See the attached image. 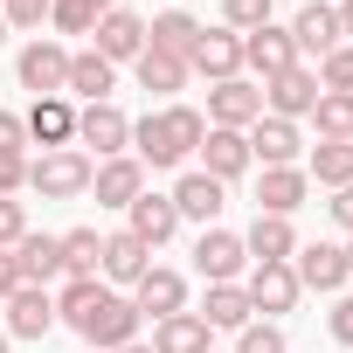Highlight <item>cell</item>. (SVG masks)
Returning a JSON list of instances; mask_svg holds the SVG:
<instances>
[{
	"mask_svg": "<svg viewBox=\"0 0 353 353\" xmlns=\"http://www.w3.org/2000/svg\"><path fill=\"white\" fill-rule=\"evenodd\" d=\"M56 325H70L83 346H104V353H118V346H132L139 339V305L132 298H118L104 277H63V291H56Z\"/></svg>",
	"mask_w": 353,
	"mask_h": 353,
	"instance_id": "6da1fadb",
	"label": "cell"
},
{
	"mask_svg": "<svg viewBox=\"0 0 353 353\" xmlns=\"http://www.w3.org/2000/svg\"><path fill=\"white\" fill-rule=\"evenodd\" d=\"M201 139H208V118L194 104H159V111H145L132 125V159L152 166V173H166V166H188L201 152Z\"/></svg>",
	"mask_w": 353,
	"mask_h": 353,
	"instance_id": "7a4b0ae2",
	"label": "cell"
},
{
	"mask_svg": "<svg viewBox=\"0 0 353 353\" xmlns=\"http://www.w3.org/2000/svg\"><path fill=\"white\" fill-rule=\"evenodd\" d=\"M90 173H97V159L83 145H56V152L28 159V188L42 201H77V194H90Z\"/></svg>",
	"mask_w": 353,
	"mask_h": 353,
	"instance_id": "3957f363",
	"label": "cell"
},
{
	"mask_svg": "<svg viewBox=\"0 0 353 353\" xmlns=\"http://www.w3.org/2000/svg\"><path fill=\"white\" fill-rule=\"evenodd\" d=\"M14 77H21V90H35V97H63V83H70V49H63L56 35H35V42L21 49Z\"/></svg>",
	"mask_w": 353,
	"mask_h": 353,
	"instance_id": "277c9868",
	"label": "cell"
},
{
	"mask_svg": "<svg viewBox=\"0 0 353 353\" xmlns=\"http://www.w3.org/2000/svg\"><path fill=\"white\" fill-rule=\"evenodd\" d=\"M194 270H201V284H243V277H250V250H243V236H236V229H201V243H194Z\"/></svg>",
	"mask_w": 353,
	"mask_h": 353,
	"instance_id": "5b68a950",
	"label": "cell"
},
{
	"mask_svg": "<svg viewBox=\"0 0 353 353\" xmlns=\"http://www.w3.org/2000/svg\"><path fill=\"white\" fill-rule=\"evenodd\" d=\"M256 118H263V83H250V77L208 83V125H222V132H250Z\"/></svg>",
	"mask_w": 353,
	"mask_h": 353,
	"instance_id": "8992f818",
	"label": "cell"
},
{
	"mask_svg": "<svg viewBox=\"0 0 353 353\" xmlns=\"http://www.w3.org/2000/svg\"><path fill=\"white\" fill-rule=\"evenodd\" d=\"M77 145H90L97 159L132 152V118L118 104H77Z\"/></svg>",
	"mask_w": 353,
	"mask_h": 353,
	"instance_id": "52a82bcc",
	"label": "cell"
},
{
	"mask_svg": "<svg viewBox=\"0 0 353 353\" xmlns=\"http://www.w3.org/2000/svg\"><path fill=\"white\" fill-rule=\"evenodd\" d=\"M243 291H250V312H263V319H284V312L305 298V284H298L291 263H250Z\"/></svg>",
	"mask_w": 353,
	"mask_h": 353,
	"instance_id": "ba28073f",
	"label": "cell"
},
{
	"mask_svg": "<svg viewBox=\"0 0 353 353\" xmlns=\"http://www.w3.org/2000/svg\"><path fill=\"white\" fill-rule=\"evenodd\" d=\"M312 104H319V70H312V63H291L284 77L263 83V111H270V118H291V125H298V118H312Z\"/></svg>",
	"mask_w": 353,
	"mask_h": 353,
	"instance_id": "9c48e42d",
	"label": "cell"
},
{
	"mask_svg": "<svg viewBox=\"0 0 353 353\" xmlns=\"http://www.w3.org/2000/svg\"><path fill=\"white\" fill-rule=\"evenodd\" d=\"M291 270H298L305 291H332V298L353 284V270H346V243H298Z\"/></svg>",
	"mask_w": 353,
	"mask_h": 353,
	"instance_id": "30bf717a",
	"label": "cell"
},
{
	"mask_svg": "<svg viewBox=\"0 0 353 353\" xmlns=\"http://www.w3.org/2000/svg\"><path fill=\"white\" fill-rule=\"evenodd\" d=\"M291 42H298V63L312 56V63H325L346 35H339V8L332 0H312V8H298V21H291Z\"/></svg>",
	"mask_w": 353,
	"mask_h": 353,
	"instance_id": "8fae6325",
	"label": "cell"
},
{
	"mask_svg": "<svg viewBox=\"0 0 353 353\" xmlns=\"http://www.w3.org/2000/svg\"><path fill=\"white\" fill-rule=\"evenodd\" d=\"M90 194H97V208H132V201L145 194V166H139L132 152H118V159H97V173H90Z\"/></svg>",
	"mask_w": 353,
	"mask_h": 353,
	"instance_id": "7c38bea8",
	"label": "cell"
},
{
	"mask_svg": "<svg viewBox=\"0 0 353 353\" xmlns=\"http://www.w3.org/2000/svg\"><path fill=\"white\" fill-rule=\"evenodd\" d=\"M173 208H181V222H201V229H215V215L229 208V188L222 181H208V173L194 166V173H181L173 181V194H166Z\"/></svg>",
	"mask_w": 353,
	"mask_h": 353,
	"instance_id": "4fadbf2b",
	"label": "cell"
},
{
	"mask_svg": "<svg viewBox=\"0 0 353 353\" xmlns=\"http://www.w3.org/2000/svg\"><path fill=\"white\" fill-rule=\"evenodd\" d=\"M305 194H312V181H305V166H263L256 173V215H298L305 208Z\"/></svg>",
	"mask_w": 353,
	"mask_h": 353,
	"instance_id": "5bb4252c",
	"label": "cell"
},
{
	"mask_svg": "<svg viewBox=\"0 0 353 353\" xmlns=\"http://www.w3.org/2000/svg\"><path fill=\"white\" fill-rule=\"evenodd\" d=\"M132 305H139V319H173V312H188V277L166 270V263H152V270L132 284Z\"/></svg>",
	"mask_w": 353,
	"mask_h": 353,
	"instance_id": "9a60e30c",
	"label": "cell"
},
{
	"mask_svg": "<svg viewBox=\"0 0 353 353\" xmlns=\"http://www.w3.org/2000/svg\"><path fill=\"white\" fill-rule=\"evenodd\" d=\"M188 70H194V77H208V83L243 77V35H229V28H201V42H194Z\"/></svg>",
	"mask_w": 353,
	"mask_h": 353,
	"instance_id": "2e32d148",
	"label": "cell"
},
{
	"mask_svg": "<svg viewBox=\"0 0 353 353\" xmlns=\"http://www.w3.org/2000/svg\"><path fill=\"white\" fill-rule=\"evenodd\" d=\"M291 63H298V42H291V28L263 21L256 35H243V70H256L263 83H270V77H284Z\"/></svg>",
	"mask_w": 353,
	"mask_h": 353,
	"instance_id": "e0dca14e",
	"label": "cell"
},
{
	"mask_svg": "<svg viewBox=\"0 0 353 353\" xmlns=\"http://www.w3.org/2000/svg\"><path fill=\"white\" fill-rule=\"evenodd\" d=\"M111 90H118V63H104L97 49H77L63 97H70V104H111Z\"/></svg>",
	"mask_w": 353,
	"mask_h": 353,
	"instance_id": "ac0fdd59",
	"label": "cell"
},
{
	"mask_svg": "<svg viewBox=\"0 0 353 353\" xmlns=\"http://www.w3.org/2000/svg\"><path fill=\"white\" fill-rule=\"evenodd\" d=\"M21 132H28L42 152L77 145V104H70V97H35V104H28V118H21Z\"/></svg>",
	"mask_w": 353,
	"mask_h": 353,
	"instance_id": "d6986e66",
	"label": "cell"
},
{
	"mask_svg": "<svg viewBox=\"0 0 353 353\" xmlns=\"http://www.w3.org/2000/svg\"><path fill=\"white\" fill-rule=\"evenodd\" d=\"M243 139H250V159H263V166H298V152H305V132H298L291 118H270V111H263Z\"/></svg>",
	"mask_w": 353,
	"mask_h": 353,
	"instance_id": "ffe728a7",
	"label": "cell"
},
{
	"mask_svg": "<svg viewBox=\"0 0 353 353\" xmlns=\"http://www.w3.org/2000/svg\"><path fill=\"white\" fill-rule=\"evenodd\" d=\"M90 35H97V56H104V63H139V56H145V21H139L132 8H111Z\"/></svg>",
	"mask_w": 353,
	"mask_h": 353,
	"instance_id": "44dd1931",
	"label": "cell"
},
{
	"mask_svg": "<svg viewBox=\"0 0 353 353\" xmlns=\"http://www.w3.org/2000/svg\"><path fill=\"white\" fill-rule=\"evenodd\" d=\"M56 332V298L42 284H21L8 298V339H49Z\"/></svg>",
	"mask_w": 353,
	"mask_h": 353,
	"instance_id": "7402d4cb",
	"label": "cell"
},
{
	"mask_svg": "<svg viewBox=\"0 0 353 353\" xmlns=\"http://www.w3.org/2000/svg\"><path fill=\"white\" fill-rule=\"evenodd\" d=\"M201 173H208V181H243V173H250V139L243 132H222V125H208V139H201Z\"/></svg>",
	"mask_w": 353,
	"mask_h": 353,
	"instance_id": "603a6c76",
	"label": "cell"
},
{
	"mask_svg": "<svg viewBox=\"0 0 353 353\" xmlns=\"http://www.w3.org/2000/svg\"><path fill=\"white\" fill-rule=\"evenodd\" d=\"M125 229H132L145 250H159V243H173V229H181V208H173L166 194H152V188H145V194L125 208Z\"/></svg>",
	"mask_w": 353,
	"mask_h": 353,
	"instance_id": "cb8c5ba5",
	"label": "cell"
},
{
	"mask_svg": "<svg viewBox=\"0 0 353 353\" xmlns=\"http://www.w3.org/2000/svg\"><path fill=\"white\" fill-rule=\"evenodd\" d=\"M145 270H152V250H145L132 229H111V236H104V263H97V277H104V284H139Z\"/></svg>",
	"mask_w": 353,
	"mask_h": 353,
	"instance_id": "d4e9b609",
	"label": "cell"
},
{
	"mask_svg": "<svg viewBox=\"0 0 353 353\" xmlns=\"http://www.w3.org/2000/svg\"><path fill=\"white\" fill-rule=\"evenodd\" d=\"M14 263H21V284H56L63 277V236H42V229H28L21 243H14Z\"/></svg>",
	"mask_w": 353,
	"mask_h": 353,
	"instance_id": "484cf974",
	"label": "cell"
},
{
	"mask_svg": "<svg viewBox=\"0 0 353 353\" xmlns=\"http://www.w3.org/2000/svg\"><path fill=\"white\" fill-rule=\"evenodd\" d=\"M201 28H208V21H194L188 8H166L159 21H145V49L181 56V63H188V56H194V42H201Z\"/></svg>",
	"mask_w": 353,
	"mask_h": 353,
	"instance_id": "4316f807",
	"label": "cell"
},
{
	"mask_svg": "<svg viewBox=\"0 0 353 353\" xmlns=\"http://www.w3.org/2000/svg\"><path fill=\"white\" fill-rule=\"evenodd\" d=\"M243 250H250V263H291L298 256V229L284 215H256L250 236H243Z\"/></svg>",
	"mask_w": 353,
	"mask_h": 353,
	"instance_id": "83f0119b",
	"label": "cell"
},
{
	"mask_svg": "<svg viewBox=\"0 0 353 353\" xmlns=\"http://www.w3.org/2000/svg\"><path fill=\"white\" fill-rule=\"evenodd\" d=\"M208 319L201 312H173V319H152V353H208Z\"/></svg>",
	"mask_w": 353,
	"mask_h": 353,
	"instance_id": "f1b7e54d",
	"label": "cell"
},
{
	"mask_svg": "<svg viewBox=\"0 0 353 353\" xmlns=\"http://www.w3.org/2000/svg\"><path fill=\"white\" fill-rule=\"evenodd\" d=\"M132 70H139V90L145 97H166V104H173V90H188V77H194L181 56H159V49H145Z\"/></svg>",
	"mask_w": 353,
	"mask_h": 353,
	"instance_id": "f546056e",
	"label": "cell"
},
{
	"mask_svg": "<svg viewBox=\"0 0 353 353\" xmlns=\"http://www.w3.org/2000/svg\"><path fill=\"white\" fill-rule=\"evenodd\" d=\"M201 319H208V332H243L256 312H250V291H243V284H208Z\"/></svg>",
	"mask_w": 353,
	"mask_h": 353,
	"instance_id": "4dcf8cb0",
	"label": "cell"
},
{
	"mask_svg": "<svg viewBox=\"0 0 353 353\" xmlns=\"http://www.w3.org/2000/svg\"><path fill=\"white\" fill-rule=\"evenodd\" d=\"M305 181H319V188H353V145H346V139H319L312 159H305Z\"/></svg>",
	"mask_w": 353,
	"mask_h": 353,
	"instance_id": "1f68e13d",
	"label": "cell"
},
{
	"mask_svg": "<svg viewBox=\"0 0 353 353\" xmlns=\"http://www.w3.org/2000/svg\"><path fill=\"white\" fill-rule=\"evenodd\" d=\"M104 263V236L97 229H63V277H97Z\"/></svg>",
	"mask_w": 353,
	"mask_h": 353,
	"instance_id": "d6a6232c",
	"label": "cell"
},
{
	"mask_svg": "<svg viewBox=\"0 0 353 353\" xmlns=\"http://www.w3.org/2000/svg\"><path fill=\"white\" fill-rule=\"evenodd\" d=\"M312 125H319V139H346V145H353V97H346V90H319Z\"/></svg>",
	"mask_w": 353,
	"mask_h": 353,
	"instance_id": "836d02e7",
	"label": "cell"
},
{
	"mask_svg": "<svg viewBox=\"0 0 353 353\" xmlns=\"http://www.w3.org/2000/svg\"><path fill=\"white\" fill-rule=\"evenodd\" d=\"M111 8H118V0H56V8H49V21H56V35H90Z\"/></svg>",
	"mask_w": 353,
	"mask_h": 353,
	"instance_id": "e575fe53",
	"label": "cell"
},
{
	"mask_svg": "<svg viewBox=\"0 0 353 353\" xmlns=\"http://www.w3.org/2000/svg\"><path fill=\"white\" fill-rule=\"evenodd\" d=\"M236 353H291V339H284L277 319H250V325L236 332Z\"/></svg>",
	"mask_w": 353,
	"mask_h": 353,
	"instance_id": "d590c367",
	"label": "cell"
},
{
	"mask_svg": "<svg viewBox=\"0 0 353 353\" xmlns=\"http://www.w3.org/2000/svg\"><path fill=\"white\" fill-rule=\"evenodd\" d=\"M270 21V0H222V28L229 35H256Z\"/></svg>",
	"mask_w": 353,
	"mask_h": 353,
	"instance_id": "8d00e7d4",
	"label": "cell"
},
{
	"mask_svg": "<svg viewBox=\"0 0 353 353\" xmlns=\"http://www.w3.org/2000/svg\"><path fill=\"white\" fill-rule=\"evenodd\" d=\"M319 90H346V97H353V42H339V49L319 63Z\"/></svg>",
	"mask_w": 353,
	"mask_h": 353,
	"instance_id": "74e56055",
	"label": "cell"
},
{
	"mask_svg": "<svg viewBox=\"0 0 353 353\" xmlns=\"http://www.w3.org/2000/svg\"><path fill=\"white\" fill-rule=\"evenodd\" d=\"M49 8H56V0H0V21H8V28H42Z\"/></svg>",
	"mask_w": 353,
	"mask_h": 353,
	"instance_id": "f35d334b",
	"label": "cell"
},
{
	"mask_svg": "<svg viewBox=\"0 0 353 353\" xmlns=\"http://www.w3.org/2000/svg\"><path fill=\"white\" fill-rule=\"evenodd\" d=\"M28 236V201H14V194H0V250H14Z\"/></svg>",
	"mask_w": 353,
	"mask_h": 353,
	"instance_id": "ab89813d",
	"label": "cell"
},
{
	"mask_svg": "<svg viewBox=\"0 0 353 353\" xmlns=\"http://www.w3.org/2000/svg\"><path fill=\"white\" fill-rule=\"evenodd\" d=\"M325 332H332V346H346V353H353V291H339V298H332Z\"/></svg>",
	"mask_w": 353,
	"mask_h": 353,
	"instance_id": "60d3db41",
	"label": "cell"
},
{
	"mask_svg": "<svg viewBox=\"0 0 353 353\" xmlns=\"http://www.w3.org/2000/svg\"><path fill=\"white\" fill-rule=\"evenodd\" d=\"M28 188V152H0V194H21Z\"/></svg>",
	"mask_w": 353,
	"mask_h": 353,
	"instance_id": "b9f144b4",
	"label": "cell"
},
{
	"mask_svg": "<svg viewBox=\"0 0 353 353\" xmlns=\"http://www.w3.org/2000/svg\"><path fill=\"white\" fill-rule=\"evenodd\" d=\"M0 152H28V132H21L14 111H0Z\"/></svg>",
	"mask_w": 353,
	"mask_h": 353,
	"instance_id": "7bdbcfd3",
	"label": "cell"
},
{
	"mask_svg": "<svg viewBox=\"0 0 353 353\" xmlns=\"http://www.w3.org/2000/svg\"><path fill=\"white\" fill-rule=\"evenodd\" d=\"M325 208H332V222L353 236V188H332V201H325Z\"/></svg>",
	"mask_w": 353,
	"mask_h": 353,
	"instance_id": "ee69618b",
	"label": "cell"
},
{
	"mask_svg": "<svg viewBox=\"0 0 353 353\" xmlns=\"http://www.w3.org/2000/svg\"><path fill=\"white\" fill-rule=\"evenodd\" d=\"M21 291V263H14V250H0V298H14Z\"/></svg>",
	"mask_w": 353,
	"mask_h": 353,
	"instance_id": "f6af8a7d",
	"label": "cell"
},
{
	"mask_svg": "<svg viewBox=\"0 0 353 353\" xmlns=\"http://www.w3.org/2000/svg\"><path fill=\"white\" fill-rule=\"evenodd\" d=\"M339 8V35H353V0H332Z\"/></svg>",
	"mask_w": 353,
	"mask_h": 353,
	"instance_id": "bcb514c9",
	"label": "cell"
},
{
	"mask_svg": "<svg viewBox=\"0 0 353 353\" xmlns=\"http://www.w3.org/2000/svg\"><path fill=\"white\" fill-rule=\"evenodd\" d=\"M118 353H152V346H139V339H132V346H118Z\"/></svg>",
	"mask_w": 353,
	"mask_h": 353,
	"instance_id": "7dc6e473",
	"label": "cell"
},
{
	"mask_svg": "<svg viewBox=\"0 0 353 353\" xmlns=\"http://www.w3.org/2000/svg\"><path fill=\"white\" fill-rule=\"evenodd\" d=\"M8 346H14V339H8V325H0V353H8Z\"/></svg>",
	"mask_w": 353,
	"mask_h": 353,
	"instance_id": "c3c4849f",
	"label": "cell"
},
{
	"mask_svg": "<svg viewBox=\"0 0 353 353\" xmlns=\"http://www.w3.org/2000/svg\"><path fill=\"white\" fill-rule=\"evenodd\" d=\"M346 270H353V243H346Z\"/></svg>",
	"mask_w": 353,
	"mask_h": 353,
	"instance_id": "681fc988",
	"label": "cell"
},
{
	"mask_svg": "<svg viewBox=\"0 0 353 353\" xmlns=\"http://www.w3.org/2000/svg\"><path fill=\"white\" fill-rule=\"evenodd\" d=\"M0 42H8V21H0Z\"/></svg>",
	"mask_w": 353,
	"mask_h": 353,
	"instance_id": "f907efd6",
	"label": "cell"
},
{
	"mask_svg": "<svg viewBox=\"0 0 353 353\" xmlns=\"http://www.w3.org/2000/svg\"><path fill=\"white\" fill-rule=\"evenodd\" d=\"M208 353H215V346H208Z\"/></svg>",
	"mask_w": 353,
	"mask_h": 353,
	"instance_id": "816d5d0a",
	"label": "cell"
}]
</instances>
